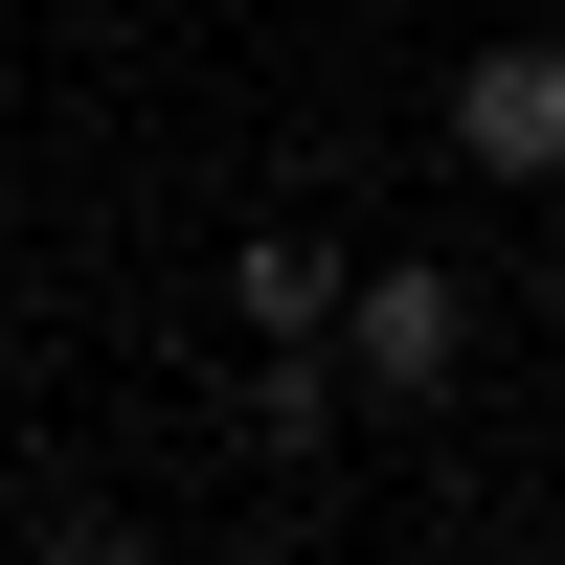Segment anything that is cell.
I'll return each mask as SVG.
<instances>
[{"instance_id": "1", "label": "cell", "mask_w": 565, "mask_h": 565, "mask_svg": "<svg viewBox=\"0 0 565 565\" xmlns=\"http://www.w3.org/2000/svg\"><path fill=\"white\" fill-rule=\"evenodd\" d=\"M340 340H362L385 407H430L452 362H476V295H452V271H340Z\"/></svg>"}, {"instance_id": "2", "label": "cell", "mask_w": 565, "mask_h": 565, "mask_svg": "<svg viewBox=\"0 0 565 565\" xmlns=\"http://www.w3.org/2000/svg\"><path fill=\"white\" fill-rule=\"evenodd\" d=\"M452 159L565 181V45H498V68H452Z\"/></svg>"}, {"instance_id": "3", "label": "cell", "mask_w": 565, "mask_h": 565, "mask_svg": "<svg viewBox=\"0 0 565 565\" xmlns=\"http://www.w3.org/2000/svg\"><path fill=\"white\" fill-rule=\"evenodd\" d=\"M249 317H271V340H317V317H340V249H295V226H271V249H249Z\"/></svg>"}, {"instance_id": "4", "label": "cell", "mask_w": 565, "mask_h": 565, "mask_svg": "<svg viewBox=\"0 0 565 565\" xmlns=\"http://www.w3.org/2000/svg\"><path fill=\"white\" fill-rule=\"evenodd\" d=\"M23 565H136V521H45V543H23Z\"/></svg>"}, {"instance_id": "5", "label": "cell", "mask_w": 565, "mask_h": 565, "mask_svg": "<svg viewBox=\"0 0 565 565\" xmlns=\"http://www.w3.org/2000/svg\"><path fill=\"white\" fill-rule=\"evenodd\" d=\"M249 565H295V543H249Z\"/></svg>"}]
</instances>
